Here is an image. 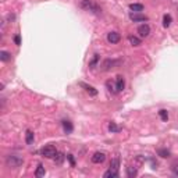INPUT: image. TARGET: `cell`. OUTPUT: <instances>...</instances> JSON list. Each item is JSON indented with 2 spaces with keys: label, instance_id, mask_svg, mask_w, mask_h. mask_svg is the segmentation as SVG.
I'll list each match as a JSON object with an SVG mask.
<instances>
[{
  "label": "cell",
  "instance_id": "cell-23",
  "mask_svg": "<svg viewBox=\"0 0 178 178\" xmlns=\"http://www.w3.org/2000/svg\"><path fill=\"white\" fill-rule=\"evenodd\" d=\"M106 86H107L109 92H112V93H116V92H117V88L114 86V84H113L112 81H107V82H106Z\"/></svg>",
  "mask_w": 178,
  "mask_h": 178
},
{
  "label": "cell",
  "instance_id": "cell-3",
  "mask_svg": "<svg viewBox=\"0 0 178 178\" xmlns=\"http://www.w3.org/2000/svg\"><path fill=\"white\" fill-rule=\"evenodd\" d=\"M40 154L43 157H47V159H55L56 154H57V149L53 145H46L45 148L40 149Z\"/></svg>",
  "mask_w": 178,
  "mask_h": 178
},
{
  "label": "cell",
  "instance_id": "cell-22",
  "mask_svg": "<svg viewBox=\"0 0 178 178\" xmlns=\"http://www.w3.org/2000/svg\"><path fill=\"white\" fill-rule=\"evenodd\" d=\"M45 167L42 166V164H39V166H38V169H36V171H35V175H36L38 178L39 177H45Z\"/></svg>",
  "mask_w": 178,
  "mask_h": 178
},
{
  "label": "cell",
  "instance_id": "cell-30",
  "mask_svg": "<svg viewBox=\"0 0 178 178\" xmlns=\"http://www.w3.org/2000/svg\"><path fill=\"white\" fill-rule=\"evenodd\" d=\"M7 18H9L10 21H13V20H14V14H9L7 15Z\"/></svg>",
  "mask_w": 178,
  "mask_h": 178
},
{
  "label": "cell",
  "instance_id": "cell-12",
  "mask_svg": "<svg viewBox=\"0 0 178 178\" xmlns=\"http://www.w3.org/2000/svg\"><path fill=\"white\" fill-rule=\"evenodd\" d=\"M130 10H131V11H134V13H141V11H143V4H141V3H131L130 4Z\"/></svg>",
  "mask_w": 178,
  "mask_h": 178
},
{
  "label": "cell",
  "instance_id": "cell-17",
  "mask_svg": "<svg viewBox=\"0 0 178 178\" xmlns=\"http://www.w3.org/2000/svg\"><path fill=\"white\" fill-rule=\"evenodd\" d=\"M99 60H100V56H99V55H93V57H92V60L89 61V68H92V70H93L95 67L97 66V63H99Z\"/></svg>",
  "mask_w": 178,
  "mask_h": 178
},
{
  "label": "cell",
  "instance_id": "cell-7",
  "mask_svg": "<svg viewBox=\"0 0 178 178\" xmlns=\"http://www.w3.org/2000/svg\"><path fill=\"white\" fill-rule=\"evenodd\" d=\"M92 163H95V164H100V163H103L106 160V154L103 153V152H96V153H93V156H92Z\"/></svg>",
  "mask_w": 178,
  "mask_h": 178
},
{
  "label": "cell",
  "instance_id": "cell-10",
  "mask_svg": "<svg viewBox=\"0 0 178 178\" xmlns=\"http://www.w3.org/2000/svg\"><path fill=\"white\" fill-rule=\"evenodd\" d=\"M116 88H117V92L124 91V88H125V79H124L123 75H118L116 78Z\"/></svg>",
  "mask_w": 178,
  "mask_h": 178
},
{
  "label": "cell",
  "instance_id": "cell-6",
  "mask_svg": "<svg viewBox=\"0 0 178 178\" xmlns=\"http://www.w3.org/2000/svg\"><path fill=\"white\" fill-rule=\"evenodd\" d=\"M130 18L134 22H145V21H148V17L143 15V14H141V13H131Z\"/></svg>",
  "mask_w": 178,
  "mask_h": 178
},
{
  "label": "cell",
  "instance_id": "cell-25",
  "mask_svg": "<svg viewBox=\"0 0 178 178\" xmlns=\"http://www.w3.org/2000/svg\"><path fill=\"white\" fill-rule=\"evenodd\" d=\"M159 116H160V118L163 121H167L169 120V112L167 110H160L159 112Z\"/></svg>",
  "mask_w": 178,
  "mask_h": 178
},
{
  "label": "cell",
  "instance_id": "cell-19",
  "mask_svg": "<svg viewBox=\"0 0 178 178\" xmlns=\"http://www.w3.org/2000/svg\"><path fill=\"white\" fill-rule=\"evenodd\" d=\"M171 21H172L171 15H170V14H166V15L163 17V27H164V28H169L170 25H171Z\"/></svg>",
  "mask_w": 178,
  "mask_h": 178
},
{
  "label": "cell",
  "instance_id": "cell-2",
  "mask_svg": "<svg viewBox=\"0 0 178 178\" xmlns=\"http://www.w3.org/2000/svg\"><path fill=\"white\" fill-rule=\"evenodd\" d=\"M81 7L86 11H91V13H95V14H99L102 10L100 7L95 3L93 0H81Z\"/></svg>",
  "mask_w": 178,
  "mask_h": 178
},
{
  "label": "cell",
  "instance_id": "cell-16",
  "mask_svg": "<svg viewBox=\"0 0 178 178\" xmlns=\"http://www.w3.org/2000/svg\"><path fill=\"white\" fill-rule=\"evenodd\" d=\"M61 124H63V128H64V131H66L67 134L73 132L74 127H73V123H71V121H63Z\"/></svg>",
  "mask_w": 178,
  "mask_h": 178
},
{
  "label": "cell",
  "instance_id": "cell-9",
  "mask_svg": "<svg viewBox=\"0 0 178 178\" xmlns=\"http://www.w3.org/2000/svg\"><path fill=\"white\" fill-rule=\"evenodd\" d=\"M79 86L84 88L85 91L91 95V96H96V95H97V91L95 89L93 86H92V85H88V84H85V82H79Z\"/></svg>",
  "mask_w": 178,
  "mask_h": 178
},
{
  "label": "cell",
  "instance_id": "cell-14",
  "mask_svg": "<svg viewBox=\"0 0 178 178\" xmlns=\"http://www.w3.org/2000/svg\"><path fill=\"white\" fill-rule=\"evenodd\" d=\"M33 139H35L33 131L28 130V131H27V134H25V142H27V145H31V143H33Z\"/></svg>",
  "mask_w": 178,
  "mask_h": 178
},
{
  "label": "cell",
  "instance_id": "cell-21",
  "mask_svg": "<svg viewBox=\"0 0 178 178\" xmlns=\"http://www.w3.org/2000/svg\"><path fill=\"white\" fill-rule=\"evenodd\" d=\"M0 60L2 61H10L11 60V55H10L9 51H0Z\"/></svg>",
  "mask_w": 178,
  "mask_h": 178
},
{
  "label": "cell",
  "instance_id": "cell-18",
  "mask_svg": "<svg viewBox=\"0 0 178 178\" xmlns=\"http://www.w3.org/2000/svg\"><path fill=\"white\" fill-rule=\"evenodd\" d=\"M128 40H130V43L132 46H139L141 45V39H139L138 36H134V35H131V36H128Z\"/></svg>",
  "mask_w": 178,
  "mask_h": 178
},
{
  "label": "cell",
  "instance_id": "cell-28",
  "mask_svg": "<svg viewBox=\"0 0 178 178\" xmlns=\"http://www.w3.org/2000/svg\"><path fill=\"white\" fill-rule=\"evenodd\" d=\"M14 42H15V45H21V38H20V35H15L14 36Z\"/></svg>",
  "mask_w": 178,
  "mask_h": 178
},
{
  "label": "cell",
  "instance_id": "cell-24",
  "mask_svg": "<svg viewBox=\"0 0 178 178\" xmlns=\"http://www.w3.org/2000/svg\"><path fill=\"white\" fill-rule=\"evenodd\" d=\"M157 154H159L160 157H169L170 150H167V149H159V150H157Z\"/></svg>",
  "mask_w": 178,
  "mask_h": 178
},
{
  "label": "cell",
  "instance_id": "cell-29",
  "mask_svg": "<svg viewBox=\"0 0 178 178\" xmlns=\"http://www.w3.org/2000/svg\"><path fill=\"white\" fill-rule=\"evenodd\" d=\"M67 159L70 160V163H71V166H74V164H75V163H74V157H73V154H68V156H67Z\"/></svg>",
  "mask_w": 178,
  "mask_h": 178
},
{
  "label": "cell",
  "instance_id": "cell-8",
  "mask_svg": "<svg viewBox=\"0 0 178 178\" xmlns=\"http://www.w3.org/2000/svg\"><path fill=\"white\" fill-rule=\"evenodd\" d=\"M107 40H109L112 45L118 43L121 40V35L118 32H110V33H107Z\"/></svg>",
  "mask_w": 178,
  "mask_h": 178
},
{
  "label": "cell",
  "instance_id": "cell-26",
  "mask_svg": "<svg viewBox=\"0 0 178 178\" xmlns=\"http://www.w3.org/2000/svg\"><path fill=\"white\" fill-rule=\"evenodd\" d=\"M109 131H110V132H118L120 128L117 127V124H116V123H110L109 124Z\"/></svg>",
  "mask_w": 178,
  "mask_h": 178
},
{
  "label": "cell",
  "instance_id": "cell-4",
  "mask_svg": "<svg viewBox=\"0 0 178 178\" xmlns=\"http://www.w3.org/2000/svg\"><path fill=\"white\" fill-rule=\"evenodd\" d=\"M118 64H120L118 60H114V59H106V60L102 63V70L103 71H109V70L117 67Z\"/></svg>",
  "mask_w": 178,
  "mask_h": 178
},
{
  "label": "cell",
  "instance_id": "cell-1",
  "mask_svg": "<svg viewBox=\"0 0 178 178\" xmlns=\"http://www.w3.org/2000/svg\"><path fill=\"white\" fill-rule=\"evenodd\" d=\"M22 163H24V159L18 154H10L6 157V164L10 169H18L20 166H22Z\"/></svg>",
  "mask_w": 178,
  "mask_h": 178
},
{
  "label": "cell",
  "instance_id": "cell-13",
  "mask_svg": "<svg viewBox=\"0 0 178 178\" xmlns=\"http://www.w3.org/2000/svg\"><path fill=\"white\" fill-rule=\"evenodd\" d=\"M138 170H139V169H136L135 166H130V167H127V175H128L130 178L136 177V175H138Z\"/></svg>",
  "mask_w": 178,
  "mask_h": 178
},
{
  "label": "cell",
  "instance_id": "cell-11",
  "mask_svg": "<svg viewBox=\"0 0 178 178\" xmlns=\"http://www.w3.org/2000/svg\"><path fill=\"white\" fill-rule=\"evenodd\" d=\"M132 163L136 169H141V167L143 166V163H145V157L143 156H135L132 159Z\"/></svg>",
  "mask_w": 178,
  "mask_h": 178
},
{
  "label": "cell",
  "instance_id": "cell-5",
  "mask_svg": "<svg viewBox=\"0 0 178 178\" xmlns=\"http://www.w3.org/2000/svg\"><path fill=\"white\" fill-rule=\"evenodd\" d=\"M138 33L141 38H146L149 36V33H150V27L148 24H142L138 27Z\"/></svg>",
  "mask_w": 178,
  "mask_h": 178
},
{
  "label": "cell",
  "instance_id": "cell-27",
  "mask_svg": "<svg viewBox=\"0 0 178 178\" xmlns=\"http://www.w3.org/2000/svg\"><path fill=\"white\" fill-rule=\"evenodd\" d=\"M55 160L57 161V164H61V163H63V160H64V154L57 153V154H56V157H55Z\"/></svg>",
  "mask_w": 178,
  "mask_h": 178
},
{
  "label": "cell",
  "instance_id": "cell-20",
  "mask_svg": "<svg viewBox=\"0 0 178 178\" xmlns=\"http://www.w3.org/2000/svg\"><path fill=\"white\" fill-rule=\"evenodd\" d=\"M118 167H120V159H118V157H114V159L110 161V169L117 170L118 171Z\"/></svg>",
  "mask_w": 178,
  "mask_h": 178
},
{
  "label": "cell",
  "instance_id": "cell-15",
  "mask_svg": "<svg viewBox=\"0 0 178 178\" xmlns=\"http://www.w3.org/2000/svg\"><path fill=\"white\" fill-rule=\"evenodd\" d=\"M117 175H118V171H117V170L109 169L107 171L104 172V174H103V177H104V178H116Z\"/></svg>",
  "mask_w": 178,
  "mask_h": 178
}]
</instances>
